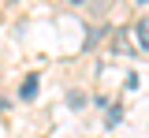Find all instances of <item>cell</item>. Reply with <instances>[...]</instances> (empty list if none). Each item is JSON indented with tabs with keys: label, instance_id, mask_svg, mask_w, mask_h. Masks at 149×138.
<instances>
[{
	"label": "cell",
	"instance_id": "6da1fadb",
	"mask_svg": "<svg viewBox=\"0 0 149 138\" xmlns=\"http://www.w3.org/2000/svg\"><path fill=\"white\" fill-rule=\"evenodd\" d=\"M19 97H22V101H34V97H37V75H30V79L22 82V90H19Z\"/></svg>",
	"mask_w": 149,
	"mask_h": 138
},
{
	"label": "cell",
	"instance_id": "7a4b0ae2",
	"mask_svg": "<svg viewBox=\"0 0 149 138\" xmlns=\"http://www.w3.org/2000/svg\"><path fill=\"white\" fill-rule=\"evenodd\" d=\"M134 38H138V49L146 52V45H149V26H146V19H138V26H134Z\"/></svg>",
	"mask_w": 149,
	"mask_h": 138
},
{
	"label": "cell",
	"instance_id": "3957f363",
	"mask_svg": "<svg viewBox=\"0 0 149 138\" xmlns=\"http://www.w3.org/2000/svg\"><path fill=\"white\" fill-rule=\"evenodd\" d=\"M67 105H71V108H82V105H86V93H82V90H71V93H67Z\"/></svg>",
	"mask_w": 149,
	"mask_h": 138
},
{
	"label": "cell",
	"instance_id": "277c9868",
	"mask_svg": "<svg viewBox=\"0 0 149 138\" xmlns=\"http://www.w3.org/2000/svg\"><path fill=\"white\" fill-rule=\"evenodd\" d=\"M119 119H123V108H119V105H112V112H108V127H116Z\"/></svg>",
	"mask_w": 149,
	"mask_h": 138
},
{
	"label": "cell",
	"instance_id": "5b68a950",
	"mask_svg": "<svg viewBox=\"0 0 149 138\" xmlns=\"http://www.w3.org/2000/svg\"><path fill=\"white\" fill-rule=\"evenodd\" d=\"M71 4H86V0H71Z\"/></svg>",
	"mask_w": 149,
	"mask_h": 138
},
{
	"label": "cell",
	"instance_id": "8992f818",
	"mask_svg": "<svg viewBox=\"0 0 149 138\" xmlns=\"http://www.w3.org/2000/svg\"><path fill=\"white\" fill-rule=\"evenodd\" d=\"M138 4H146V0H138Z\"/></svg>",
	"mask_w": 149,
	"mask_h": 138
}]
</instances>
